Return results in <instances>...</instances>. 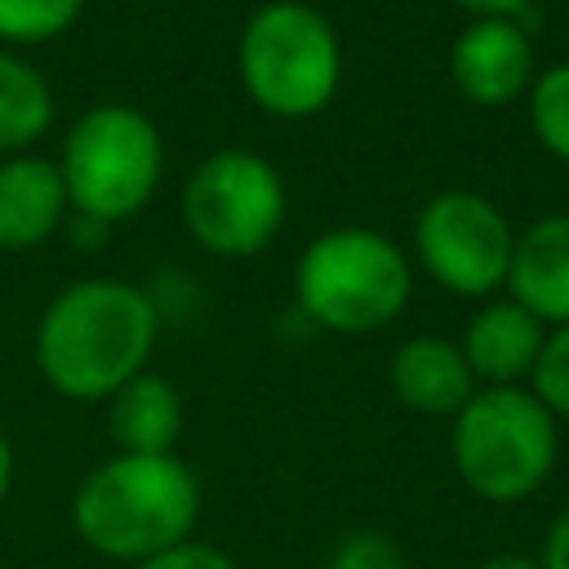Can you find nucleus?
<instances>
[{"label":"nucleus","instance_id":"obj_5","mask_svg":"<svg viewBox=\"0 0 569 569\" xmlns=\"http://www.w3.org/2000/svg\"><path fill=\"white\" fill-rule=\"evenodd\" d=\"M293 293L311 325L351 338L373 333L409 307V253L373 227H329L298 253Z\"/></svg>","mask_w":569,"mask_h":569},{"label":"nucleus","instance_id":"obj_1","mask_svg":"<svg viewBox=\"0 0 569 569\" xmlns=\"http://www.w3.org/2000/svg\"><path fill=\"white\" fill-rule=\"evenodd\" d=\"M160 338V307L147 289L89 276L49 298L36 325V369L67 400H111L138 378Z\"/></svg>","mask_w":569,"mask_h":569},{"label":"nucleus","instance_id":"obj_9","mask_svg":"<svg viewBox=\"0 0 569 569\" xmlns=\"http://www.w3.org/2000/svg\"><path fill=\"white\" fill-rule=\"evenodd\" d=\"M538 76L533 40L520 18H471L449 49V80L471 107H507L529 98Z\"/></svg>","mask_w":569,"mask_h":569},{"label":"nucleus","instance_id":"obj_2","mask_svg":"<svg viewBox=\"0 0 569 569\" xmlns=\"http://www.w3.org/2000/svg\"><path fill=\"white\" fill-rule=\"evenodd\" d=\"M200 520V480L178 453H111L71 493L76 538L116 565L156 560Z\"/></svg>","mask_w":569,"mask_h":569},{"label":"nucleus","instance_id":"obj_12","mask_svg":"<svg viewBox=\"0 0 569 569\" xmlns=\"http://www.w3.org/2000/svg\"><path fill=\"white\" fill-rule=\"evenodd\" d=\"M507 298L533 311L547 329L569 325V209L547 213L516 236Z\"/></svg>","mask_w":569,"mask_h":569},{"label":"nucleus","instance_id":"obj_21","mask_svg":"<svg viewBox=\"0 0 569 569\" xmlns=\"http://www.w3.org/2000/svg\"><path fill=\"white\" fill-rule=\"evenodd\" d=\"M542 569H569V502L551 516L547 533H542V551H538Z\"/></svg>","mask_w":569,"mask_h":569},{"label":"nucleus","instance_id":"obj_20","mask_svg":"<svg viewBox=\"0 0 569 569\" xmlns=\"http://www.w3.org/2000/svg\"><path fill=\"white\" fill-rule=\"evenodd\" d=\"M133 569H236V560L227 556V551H218V547H209V542H182V547H173V551H164V556H156V560H142V565H133Z\"/></svg>","mask_w":569,"mask_h":569},{"label":"nucleus","instance_id":"obj_18","mask_svg":"<svg viewBox=\"0 0 569 569\" xmlns=\"http://www.w3.org/2000/svg\"><path fill=\"white\" fill-rule=\"evenodd\" d=\"M529 391L547 405L556 422H569V325L547 329V342L529 373Z\"/></svg>","mask_w":569,"mask_h":569},{"label":"nucleus","instance_id":"obj_16","mask_svg":"<svg viewBox=\"0 0 569 569\" xmlns=\"http://www.w3.org/2000/svg\"><path fill=\"white\" fill-rule=\"evenodd\" d=\"M89 0H0V44L31 49L67 36Z\"/></svg>","mask_w":569,"mask_h":569},{"label":"nucleus","instance_id":"obj_19","mask_svg":"<svg viewBox=\"0 0 569 569\" xmlns=\"http://www.w3.org/2000/svg\"><path fill=\"white\" fill-rule=\"evenodd\" d=\"M329 569H405V551L382 529H356L333 547Z\"/></svg>","mask_w":569,"mask_h":569},{"label":"nucleus","instance_id":"obj_24","mask_svg":"<svg viewBox=\"0 0 569 569\" xmlns=\"http://www.w3.org/2000/svg\"><path fill=\"white\" fill-rule=\"evenodd\" d=\"M476 569H542V565H538V556H520V551H493V556H485Z\"/></svg>","mask_w":569,"mask_h":569},{"label":"nucleus","instance_id":"obj_11","mask_svg":"<svg viewBox=\"0 0 569 569\" xmlns=\"http://www.w3.org/2000/svg\"><path fill=\"white\" fill-rule=\"evenodd\" d=\"M71 218L62 173L49 156H9L0 160V249L27 253L53 231H62Z\"/></svg>","mask_w":569,"mask_h":569},{"label":"nucleus","instance_id":"obj_8","mask_svg":"<svg viewBox=\"0 0 569 569\" xmlns=\"http://www.w3.org/2000/svg\"><path fill=\"white\" fill-rule=\"evenodd\" d=\"M516 231L507 213L480 191H436L413 218L418 267L458 298H489L507 289Z\"/></svg>","mask_w":569,"mask_h":569},{"label":"nucleus","instance_id":"obj_23","mask_svg":"<svg viewBox=\"0 0 569 569\" xmlns=\"http://www.w3.org/2000/svg\"><path fill=\"white\" fill-rule=\"evenodd\" d=\"M67 227H71V240H76L80 249H84V244H102V240H107V231H111L107 222H98V218H80V213H71V218H67Z\"/></svg>","mask_w":569,"mask_h":569},{"label":"nucleus","instance_id":"obj_22","mask_svg":"<svg viewBox=\"0 0 569 569\" xmlns=\"http://www.w3.org/2000/svg\"><path fill=\"white\" fill-rule=\"evenodd\" d=\"M458 9H467L471 18H520L533 0H453Z\"/></svg>","mask_w":569,"mask_h":569},{"label":"nucleus","instance_id":"obj_7","mask_svg":"<svg viewBox=\"0 0 569 569\" xmlns=\"http://www.w3.org/2000/svg\"><path fill=\"white\" fill-rule=\"evenodd\" d=\"M182 227L213 258L262 253L289 213V191L280 169L258 151H209L182 182Z\"/></svg>","mask_w":569,"mask_h":569},{"label":"nucleus","instance_id":"obj_4","mask_svg":"<svg viewBox=\"0 0 569 569\" xmlns=\"http://www.w3.org/2000/svg\"><path fill=\"white\" fill-rule=\"evenodd\" d=\"M236 71L258 111L276 120H311L338 98L342 40L307 0H267L240 31Z\"/></svg>","mask_w":569,"mask_h":569},{"label":"nucleus","instance_id":"obj_6","mask_svg":"<svg viewBox=\"0 0 569 569\" xmlns=\"http://www.w3.org/2000/svg\"><path fill=\"white\" fill-rule=\"evenodd\" d=\"M53 164L62 173L71 213L116 227L151 204L164 173V142L147 111L98 102L71 120Z\"/></svg>","mask_w":569,"mask_h":569},{"label":"nucleus","instance_id":"obj_17","mask_svg":"<svg viewBox=\"0 0 569 569\" xmlns=\"http://www.w3.org/2000/svg\"><path fill=\"white\" fill-rule=\"evenodd\" d=\"M529 129L547 156L569 164V58L551 62L529 84Z\"/></svg>","mask_w":569,"mask_h":569},{"label":"nucleus","instance_id":"obj_25","mask_svg":"<svg viewBox=\"0 0 569 569\" xmlns=\"http://www.w3.org/2000/svg\"><path fill=\"white\" fill-rule=\"evenodd\" d=\"M13 471H18V458H13V445H9V436L0 427V507H4V498L13 489Z\"/></svg>","mask_w":569,"mask_h":569},{"label":"nucleus","instance_id":"obj_14","mask_svg":"<svg viewBox=\"0 0 569 569\" xmlns=\"http://www.w3.org/2000/svg\"><path fill=\"white\" fill-rule=\"evenodd\" d=\"M182 422H187L182 391L151 369L129 378L107 400V431L116 453H173Z\"/></svg>","mask_w":569,"mask_h":569},{"label":"nucleus","instance_id":"obj_10","mask_svg":"<svg viewBox=\"0 0 569 569\" xmlns=\"http://www.w3.org/2000/svg\"><path fill=\"white\" fill-rule=\"evenodd\" d=\"M547 342V325L525 311L516 298H489L462 333V360L476 387H520L529 382L538 351Z\"/></svg>","mask_w":569,"mask_h":569},{"label":"nucleus","instance_id":"obj_15","mask_svg":"<svg viewBox=\"0 0 569 569\" xmlns=\"http://www.w3.org/2000/svg\"><path fill=\"white\" fill-rule=\"evenodd\" d=\"M49 124H53L49 80L13 49H0V160L27 156L49 133Z\"/></svg>","mask_w":569,"mask_h":569},{"label":"nucleus","instance_id":"obj_13","mask_svg":"<svg viewBox=\"0 0 569 569\" xmlns=\"http://www.w3.org/2000/svg\"><path fill=\"white\" fill-rule=\"evenodd\" d=\"M387 378L396 400L422 418H453L476 396V378L462 360V347L436 333H418L400 342Z\"/></svg>","mask_w":569,"mask_h":569},{"label":"nucleus","instance_id":"obj_3","mask_svg":"<svg viewBox=\"0 0 569 569\" xmlns=\"http://www.w3.org/2000/svg\"><path fill=\"white\" fill-rule=\"evenodd\" d=\"M449 453L458 480L485 502L533 498L560 458V422L529 387H476L453 413Z\"/></svg>","mask_w":569,"mask_h":569}]
</instances>
